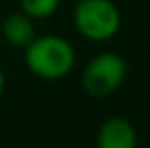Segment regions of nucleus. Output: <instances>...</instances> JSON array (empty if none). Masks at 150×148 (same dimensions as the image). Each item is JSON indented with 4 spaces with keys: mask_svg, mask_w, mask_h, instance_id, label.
<instances>
[{
    "mask_svg": "<svg viewBox=\"0 0 150 148\" xmlns=\"http://www.w3.org/2000/svg\"><path fill=\"white\" fill-rule=\"evenodd\" d=\"M97 148H137L133 123L120 116L105 120L97 131Z\"/></svg>",
    "mask_w": 150,
    "mask_h": 148,
    "instance_id": "nucleus-4",
    "label": "nucleus"
},
{
    "mask_svg": "<svg viewBox=\"0 0 150 148\" xmlns=\"http://www.w3.org/2000/svg\"><path fill=\"white\" fill-rule=\"evenodd\" d=\"M4 85H6V78H4L2 68H0V95H2V91H4Z\"/></svg>",
    "mask_w": 150,
    "mask_h": 148,
    "instance_id": "nucleus-7",
    "label": "nucleus"
},
{
    "mask_svg": "<svg viewBox=\"0 0 150 148\" xmlns=\"http://www.w3.org/2000/svg\"><path fill=\"white\" fill-rule=\"evenodd\" d=\"M2 36L8 44L15 46V48H25L33 42L36 36L34 32V23L29 15L23 11H15V13L6 15L2 21Z\"/></svg>",
    "mask_w": 150,
    "mask_h": 148,
    "instance_id": "nucleus-5",
    "label": "nucleus"
},
{
    "mask_svg": "<svg viewBox=\"0 0 150 148\" xmlns=\"http://www.w3.org/2000/svg\"><path fill=\"white\" fill-rule=\"evenodd\" d=\"M127 76V63L114 51H103L88 63L82 72V87L91 97H108L122 87Z\"/></svg>",
    "mask_w": 150,
    "mask_h": 148,
    "instance_id": "nucleus-3",
    "label": "nucleus"
},
{
    "mask_svg": "<svg viewBox=\"0 0 150 148\" xmlns=\"http://www.w3.org/2000/svg\"><path fill=\"white\" fill-rule=\"evenodd\" d=\"M61 6V0H19V8L30 19H48Z\"/></svg>",
    "mask_w": 150,
    "mask_h": 148,
    "instance_id": "nucleus-6",
    "label": "nucleus"
},
{
    "mask_svg": "<svg viewBox=\"0 0 150 148\" xmlns=\"http://www.w3.org/2000/svg\"><path fill=\"white\" fill-rule=\"evenodd\" d=\"M76 53L69 40L57 34L34 36L25 46V65L42 80H61L72 70Z\"/></svg>",
    "mask_w": 150,
    "mask_h": 148,
    "instance_id": "nucleus-1",
    "label": "nucleus"
},
{
    "mask_svg": "<svg viewBox=\"0 0 150 148\" xmlns=\"http://www.w3.org/2000/svg\"><path fill=\"white\" fill-rule=\"evenodd\" d=\"M72 21L84 38L91 42H106L120 30L122 13L112 0H78Z\"/></svg>",
    "mask_w": 150,
    "mask_h": 148,
    "instance_id": "nucleus-2",
    "label": "nucleus"
}]
</instances>
